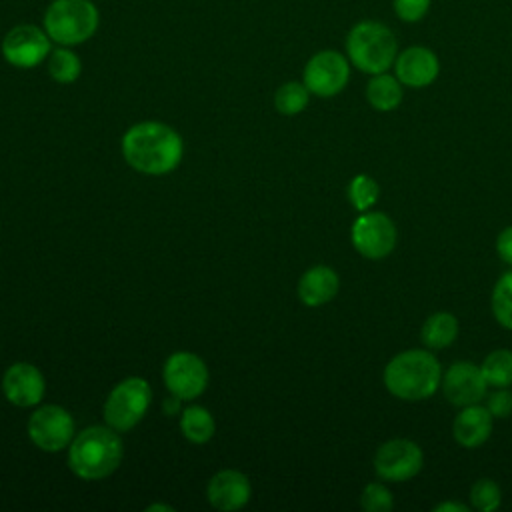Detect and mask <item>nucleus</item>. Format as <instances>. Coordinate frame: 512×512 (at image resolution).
I'll return each mask as SVG.
<instances>
[{"instance_id":"f257e3e1","label":"nucleus","mask_w":512,"mask_h":512,"mask_svg":"<svg viewBox=\"0 0 512 512\" xmlns=\"http://www.w3.org/2000/svg\"><path fill=\"white\" fill-rule=\"evenodd\" d=\"M126 162L144 174H166L182 158L180 136L162 122H140L122 138Z\"/></svg>"},{"instance_id":"f03ea898","label":"nucleus","mask_w":512,"mask_h":512,"mask_svg":"<svg viewBox=\"0 0 512 512\" xmlns=\"http://www.w3.org/2000/svg\"><path fill=\"white\" fill-rule=\"evenodd\" d=\"M440 382L442 366L428 350H404L396 354L384 368V386L400 400H424L440 388Z\"/></svg>"},{"instance_id":"7ed1b4c3","label":"nucleus","mask_w":512,"mask_h":512,"mask_svg":"<svg viewBox=\"0 0 512 512\" xmlns=\"http://www.w3.org/2000/svg\"><path fill=\"white\" fill-rule=\"evenodd\" d=\"M344 50L350 64L370 76L388 72L400 52L394 30L374 18L352 24L344 40Z\"/></svg>"},{"instance_id":"20e7f679","label":"nucleus","mask_w":512,"mask_h":512,"mask_svg":"<svg viewBox=\"0 0 512 512\" xmlns=\"http://www.w3.org/2000/svg\"><path fill=\"white\" fill-rule=\"evenodd\" d=\"M122 460V442L114 428L92 426L82 430L70 444V470L84 480H100L112 474Z\"/></svg>"},{"instance_id":"39448f33","label":"nucleus","mask_w":512,"mask_h":512,"mask_svg":"<svg viewBox=\"0 0 512 512\" xmlns=\"http://www.w3.org/2000/svg\"><path fill=\"white\" fill-rule=\"evenodd\" d=\"M100 26V10L92 0H52L42 14V28L58 46H78Z\"/></svg>"},{"instance_id":"423d86ee","label":"nucleus","mask_w":512,"mask_h":512,"mask_svg":"<svg viewBox=\"0 0 512 512\" xmlns=\"http://www.w3.org/2000/svg\"><path fill=\"white\" fill-rule=\"evenodd\" d=\"M150 386L144 378L122 380L108 396L104 404V420L116 432H126L136 426L148 410Z\"/></svg>"},{"instance_id":"0eeeda50","label":"nucleus","mask_w":512,"mask_h":512,"mask_svg":"<svg viewBox=\"0 0 512 512\" xmlns=\"http://www.w3.org/2000/svg\"><path fill=\"white\" fill-rule=\"evenodd\" d=\"M350 60L346 54L326 48L308 58L302 72V82L310 94L332 98L340 94L350 80Z\"/></svg>"},{"instance_id":"6e6552de","label":"nucleus","mask_w":512,"mask_h":512,"mask_svg":"<svg viewBox=\"0 0 512 512\" xmlns=\"http://www.w3.org/2000/svg\"><path fill=\"white\" fill-rule=\"evenodd\" d=\"M0 52L10 66L26 70L48 60L52 52V40L42 26L16 24L4 34Z\"/></svg>"},{"instance_id":"1a4fd4ad","label":"nucleus","mask_w":512,"mask_h":512,"mask_svg":"<svg viewBox=\"0 0 512 512\" xmlns=\"http://www.w3.org/2000/svg\"><path fill=\"white\" fill-rule=\"evenodd\" d=\"M398 240L396 224L384 212L366 210L352 224V244L368 260L386 258Z\"/></svg>"},{"instance_id":"9d476101","label":"nucleus","mask_w":512,"mask_h":512,"mask_svg":"<svg viewBox=\"0 0 512 512\" xmlns=\"http://www.w3.org/2000/svg\"><path fill=\"white\" fill-rule=\"evenodd\" d=\"M424 464L420 446L408 438H392L384 442L374 456V472L380 480L406 482L414 478Z\"/></svg>"},{"instance_id":"9b49d317","label":"nucleus","mask_w":512,"mask_h":512,"mask_svg":"<svg viewBox=\"0 0 512 512\" xmlns=\"http://www.w3.org/2000/svg\"><path fill=\"white\" fill-rule=\"evenodd\" d=\"M72 432H74L72 416L64 408L54 404L38 408L28 420L30 440L46 452H58L66 448L72 440Z\"/></svg>"},{"instance_id":"f8f14e48","label":"nucleus","mask_w":512,"mask_h":512,"mask_svg":"<svg viewBox=\"0 0 512 512\" xmlns=\"http://www.w3.org/2000/svg\"><path fill=\"white\" fill-rule=\"evenodd\" d=\"M164 384L180 400H192L208 384L206 364L192 352H174L164 364Z\"/></svg>"},{"instance_id":"ddd939ff","label":"nucleus","mask_w":512,"mask_h":512,"mask_svg":"<svg viewBox=\"0 0 512 512\" xmlns=\"http://www.w3.org/2000/svg\"><path fill=\"white\" fill-rule=\"evenodd\" d=\"M440 388L450 404L462 408V406L478 404L480 400H484L488 382H486L480 366H476L474 362L462 360V362H454L442 374Z\"/></svg>"},{"instance_id":"4468645a","label":"nucleus","mask_w":512,"mask_h":512,"mask_svg":"<svg viewBox=\"0 0 512 512\" xmlns=\"http://www.w3.org/2000/svg\"><path fill=\"white\" fill-rule=\"evenodd\" d=\"M394 76L408 88H426L440 74V60L428 46H408L394 60Z\"/></svg>"},{"instance_id":"2eb2a0df","label":"nucleus","mask_w":512,"mask_h":512,"mask_svg":"<svg viewBox=\"0 0 512 512\" xmlns=\"http://www.w3.org/2000/svg\"><path fill=\"white\" fill-rule=\"evenodd\" d=\"M2 390L8 402L16 406H34L44 396V376L40 370L26 362L12 364L2 378Z\"/></svg>"},{"instance_id":"dca6fc26","label":"nucleus","mask_w":512,"mask_h":512,"mask_svg":"<svg viewBox=\"0 0 512 512\" xmlns=\"http://www.w3.org/2000/svg\"><path fill=\"white\" fill-rule=\"evenodd\" d=\"M492 422L494 416L488 412L486 406H480V402L462 406L452 424L454 440L464 448H478L490 438Z\"/></svg>"},{"instance_id":"f3484780","label":"nucleus","mask_w":512,"mask_h":512,"mask_svg":"<svg viewBox=\"0 0 512 512\" xmlns=\"http://www.w3.org/2000/svg\"><path fill=\"white\" fill-rule=\"evenodd\" d=\"M250 498V482L238 470H222L208 484V500L218 510H238Z\"/></svg>"},{"instance_id":"a211bd4d","label":"nucleus","mask_w":512,"mask_h":512,"mask_svg":"<svg viewBox=\"0 0 512 512\" xmlns=\"http://www.w3.org/2000/svg\"><path fill=\"white\" fill-rule=\"evenodd\" d=\"M340 288L338 274L330 266L308 268L298 282V296L306 306H322L330 302Z\"/></svg>"},{"instance_id":"6ab92c4d","label":"nucleus","mask_w":512,"mask_h":512,"mask_svg":"<svg viewBox=\"0 0 512 512\" xmlns=\"http://www.w3.org/2000/svg\"><path fill=\"white\" fill-rule=\"evenodd\" d=\"M402 96V82L390 72L372 74L366 84V100L378 112L396 110L402 102Z\"/></svg>"},{"instance_id":"aec40b11","label":"nucleus","mask_w":512,"mask_h":512,"mask_svg":"<svg viewBox=\"0 0 512 512\" xmlns=\"http://www.w3.org/2000/svg\"><path fill=\"white\" fill-rule=\"evenodd\" d=\"M422 342L430 350H440L450 346L458 336V320L450 312H434L426 318L422 326Z\"/></svg>"},{"instance_id":"412c9836","label":"nucleus","mask_w":512,"mask_h":512,"mask_svg":"<svg viewBox=\"0 0 512 512\" xmlns=\"http://www.w3.org/2000/svg\"><path fill=\"white\" fill-rule=\"evenodd\" d=\"M82 72V62L70 46L52 48L48 56V74L58 84H72Z\"/></svg>"},{"instance_id":"4be33fe9","label":"nucleus","mask_w":512,"mask_h":512,"mask_svg":"<svg viewBox=\"0 0 512 512\" xmlns=\"http://www.w3.org/2000/svg\"><path fill=\"white\" fill-rule=\"evenodd\" d=\"M182 434L196 444L208 442L214 436V420L202 406H188L180 418Z\"/></svg>"},{"instance_id":"5701e85b","label":"nucleus","mask_w":512,"mask_h":512,"mask_svg":"<svg viewBox=\"0 0 512 512\" xmlns=\"http://www.w3.org/2000/svg\"><path fill=\"white\" fill-rule=\"evenodd\" d=\"M480 370H482L488 386L508 388L512 384V350H508V348L492 350L484 358Z\"/></svg>"},{"instance_id":"b1692460","label":"nucleus","mask_w":512,"mask_h":512,"mask_svg":"<svg viewBox=\"0 0 512 512\" xmlns=\"http://www.w3.org/2000/svg\"><path fill=\"white\" fill-rule=\"evenodd\" d=\"M308 100H310V90L306 88V84L290 80L276 90L274 108L284 116H294L308 106Z\"/></svg>"},{"instance_id":"393cba45","label":"nucleus","mask_w":512,"mask_h":512,"mask_svg":"<svg viewBox=\"0 0 512 512\" xmlns=\"http://www.w3.org/2000/svg\"><path fill=\"white\" fill-rule=\"evenodd\" d=\"M492 314L496 322L508 330H512V270L504 272L492 290Z\"/></svg>"},{"instance_id":"a878e982","label":"nucleus","mask_w":512,"mask_h":512,"mask_svg":"<svg viewBox=\"0 0 512 512\" xmlns=\"http://www.w3.org/2000/svg\"><path fill=\"white\" fill-rule=\"evenodd\" d=\"M378 196H380V186L368 174H358L348 184V200L360 212H366L368 208H372L378 202Z\"/></svg>"},{"instance_id":"bb28decb","label":"nucleus","mask_w":512,"mask_h":512,"mask_svg":"<svg viewBox=\"0 0 512 512\" xmlns=\"http://www.w3.org/2000/svg\"><path fill=\"white\" fill-rule=\"evenodd\" d=\"M502 492L500 486L490 478H480L470 488V504L480 512H492L500 506Z\"/></svg>"},{"instance_id":"cd10ccee","label":"nucleus","mask_w":512,"mask_h":512,"mask_svg":"<svg viewBox=\"0 0 512 512\" xmlns=\"http://www.w3.org/2000/svg\"><path fill=\"white\" fill-rule=\"evenodd\" d=\"M360 506L366 512H390L394 508V498L382 482H370L360 494Z\"/></svg>"},{"instance_id":"c85d7f7f","label":"nucleus","mask_w":512,"mask_h":512,"mask_svg":"<svg viewBox=\"0 0 512 512\" xmlns=\"http://www.w3.org/2000/svg\"><path fill=\"white\" fill-rule=\"evenodd\" d=\"M434 0H392V12L394 16L404 24H416L422 22Z\"/></svg>"},{"instance_id":"c756f323","label":"nucleus","mask_w":512,"mask_h":512,"mask_svg":"<svg viewBox=\"0 0 512 512\" xmlns=\"http://www.w3.org/2000/svg\"><path fill=\"white\" fill-rule=\"evenodd\" d=\"M486 408L494 418H506L512 412V392L508 388H496L486 396Z\"/></svg>"},{"instance_id":"7c9ffc66","label":"nucleus","mask_w":512,"mask_h":512,"mask_svg":"<svg viewBox=\"0 0 512 512\" xmlns=\"http://www.w3.org/2000/svg\"><path fill=\"white\" fill-rule=\"evenodd\" d=\"M496 252L498 256L512 266V226H506L496 238Z\"/></svg>"},{"instance_id":"2f4dec72","label":"nucleus","mask_w":512,"mask_h":512,"mask_svg":"<svg viewBox=\"0 0 512 512\" xmlns=\"http://www.w3.org/2000/svg\"><path fill=\"white\" fill-rule=\"evenodd\" d=\"M434 512H468V506L462 502H440L434 506Z\"/></svg>"},{"instance_id":"473e14b6","label":"nucleus","mask_w":512,"mask_h":512,"mask_svg":"<svg viewBox=\"0 0 512 512\" xmlns=\"http://www.w3.org/2000/svg\"><path fill=\"white\" fill-rule=\"evenodd\" d=\"M178 402H180V398H178V396H174V394H172V398H170V400H166V402H164V410H166V412H168V414H174V412H176V410H178Z\"/></svg>"},{"instance_id":"72a5a7b5","label":"nucleus","mask_w":512,"mask_h":512,"mask_svg":"<svg viewBox=\"0 0 512 512\" xmlns=\"http://www.w3.org/2000/svg\"><path fill=\"white\" fill-rule=\"evenodd\" d=\"M148 510H172L170 506H158V504H152V506H148Z\"/></svg>"}]
</instances>
